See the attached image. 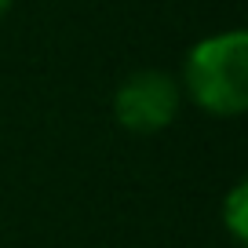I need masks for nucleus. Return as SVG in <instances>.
<instances>
[{
  "label": "nucleus",
  "instance_id": "1",
  "mask_svg": "<svg viewBox=\"0 0 248 248\" xmlns=\"http://www.w3.org/2000/svg\"><path fill=\"white\" fill-rule=\"evenodd\" d=\"M186 84L204 109L233 117L248 106V37L241 30L208 37L186 59Z\"/></svg>",
  "mask_w": 248,
  "mask_h": 248
},
{
  "label": "nucleus",
  "instance_id": "2",
  "mask_svg": "<svg viewBox=\"0 0 248 248\" xmlns=\"http://www.w3.org/2000/svg\"><path fill=\"white\" fill-rule=\"evenodd\" d=\"M113 109L128 132H161L179 113V88L168 73L157 70L132 73L117 88Z\"/></svg>",
  "mask_w": 248,
  "mask_h": 248
},
{
  "label": "nucleus",
  "instance_id": "3",
  "mask_svg": "<svg viewBox=\"0 0 248 248\" xmlns=\"http://www.w3.org/2000/svg\"><path fill=\"white\" fill-rule=\"evenodd\" d=\"M226 219H230V230L237 233V237H245V186H237L230 194V212H226Z\"/></svg>",
  "mask_w": 248,
  "mask_h": 248
},
{
  "label": "nucleus",
  "instance_id": "4",
  "mask_svg": "<svg viewBox=\"0 0 248 248\" xmlns=\"http://www.w3.org/2000/svg\"><path fill=\"white\" fill-rule=\"evenodd\" d=\"M8 8H11V0H0V15H4Z\"/></svg>",
  "mask_w": 248,
  "mask_h": 248
}]
</instances>
